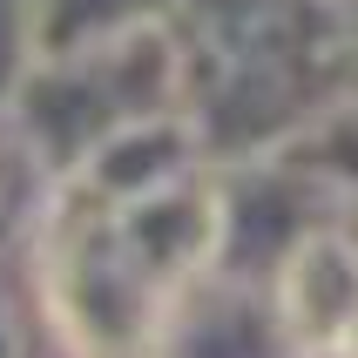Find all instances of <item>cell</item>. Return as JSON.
<instances>
[{
	"instance_id": "1",
	"label": "cell",
	"mask_w": 358,
	"mask_h": 358,
	"mask_svg": "<svg viewBox=\"0 0 358 358\" xmlns=\"http://www.w3.org/2000/svg\"><path fill=\"white\" fill-rule=\"evenodd\" d=\"M223 169L162 115L48 176L27 230L34 298L61 358H149L189 284L217 264Z\"/></svg>"
},
{
	"instance_id": "2",
	"label": "cell",
	"mask_w": 358,
	"mask_h": 358,
	"mask_svg": "<svg viewBox=\"0 0 358 358\" xmlns=\"http://www.w3.org/2000/svg\"><path fill=\"white\" fill-rule=\"evenodd\" d=\"M176 115L217 169L298 142L358 88L345 0H169Z\"/></svg>"
},
{
	"instance_id": "3",
	"label": "cell",
	"mask_w": 358,
	"mask_h": 358,
	"mask_svg": "<svg viewBox=\"0 0 358 358\" xmlns=\"http://www.w3.org/2000/svg\"><path fill=\"white\" fill-rule=\"evenodd\" d=\"M0 108L14 115V129L34 149V162L48 176H61L81 156H95L101 142L129 136L142 122L176 115V55H169V34L156 20V27H136V34L95 41V48L34 55Z\"/></svg>"
},
{
	"instance_id": "4",
	"label": "cell",
	"mask_w": 358,
	"mask_h": 358,
	"mask_svg": "<svg viewBox=\"0 0 358 358\" xmlns=\"http://www.w3.org/2000/svg\"><path fill=\"white\" fill-rule=\"evenodd\" d=\"M149 358H298V338H291L271 284L230 278L210 264L189 284V298L169 311Z\"/></svg>"
},
{
	"instance_id": "5",
	"label": "cell",
	"mask_w": 358,
	"mask_h": 358,
	"mask_svg": "<svg viewBox=\"0 0 358 358\" xmlns=\"http://www.w3.org/2000/svg\"><path fill=\"white\" fill-rule=\"evenodd\" d=\"M271 291H278V311H284V324H291L298 352L338 345L345 331H352L358 324V243L338 230V217L318 223V230L278 264Z\"/></svg>"
},
{
	"instance_id": "6",
	"label": "cell",
	"mask_w": 358,
	"mask_h": 358,
	"mask_svg": "<svg viewBox=\"0 0 358 358\" xmlns=\"http://www.w3.org/2000/svg\"><path fill=\"white\" fill-rule=\"evenodd\" d=\"M169 0H41L34 14V55H68V48H95V41L156 27Z\"/></svg>"
},
{
	"instance_id": "7",
	"label": "cell",
	"mask_w": 358,
	"mask_h": 358,
	"mask_svg": "<svg viewBox=\"0 0 358 358\" xmlns=\"http://www.w3.org/2000/svg\"><path fill=\"white\" fill-rule=\"evenodd\" d=\"M284 156H298L304 169L331 189L338 210H358V88L324 122H311L298 142H284Z\"/></svg>"
},
{
	"instance_id": "8",
	"label": "cell",
	"mask_w": 358,
	"mask_h": 358,
	"mask_svg": "<svg viewBox=\"0 0 358 358\" xmlns=\"http://www.w3.org/2000/svg\"><path fill=\"white\" fill-rule=\"evenodd\" d=\"M41 196H48V169H41L34 149L20 142L14 115L0 108V250H7V243H27Z\"/></svg>"
},
{
	"instance_id": "9",
	"label": "cell",
	"mask_w": 358,
	"mask_h": 358,
	"mask_svg": "<svg viewBox=\"0 0 358 358\" xmlns=\"http://www.w3.org/2000/svg\"><path fill=\"white\" fill-rule=\"evenodd\" d=\"M34 14L41 0H0V101L20 81V68L34 61Z\"/></svg>"
},
{
	"instance_id": "10",
	"label": "cell",
	"mask_w": 358,
	"mask_h": 358,
	"mask_svg": "<svg viewBox=\"0 0 358 358\" xmlns=\"http://www.w3.org/2000/svg\"><path fill=\"white\" fill-rule=\"evenodd\" d=\"M0 358H20V318H14V298L0 284Z\"/></svg>"
},
{
	"instance_id": "11",
	"label": "cell",
	"mask_w": 358,
	"mask_h": 358,
	"mask_svg": "<svg viewBox=\"0 0 358 358\" xmlns=\"http://www.w3.org/2000/svg\"><path fill=\"white\" fill-rule=\"evenodd\" d=\"M298 358H358V352H345V345H311V352H298Z\"/></svg>"
},
{
	"instance_id": "12",
	"label": "cell",
	"mask_w": 358,
	"mask_h": 358,
	"mask_svg": "<svg viewBox=\"0 0 358 358\" xmlns=\"http://www.w3.org/2000/svg\"><path fill=\"white\" fill-rule=\"evenodd\" d=\"M338 230H345V237L358 243V210H338Z\"/></svg>"
},
{
	"instance_id": "13",
	"label": "cell",
	"mask_w": 358,
	"mask_h": 358,
	"mask_svg": "<svg viewBox=\"0 0 358 358\" xmlns=\"http://www.w3.org/2000/svg\"><path fill=\"white\" fill-rule=\"evenodd\" d=\"M345 20H352V61H358V0H345Z\"/></svg>"
}]
</instances>
